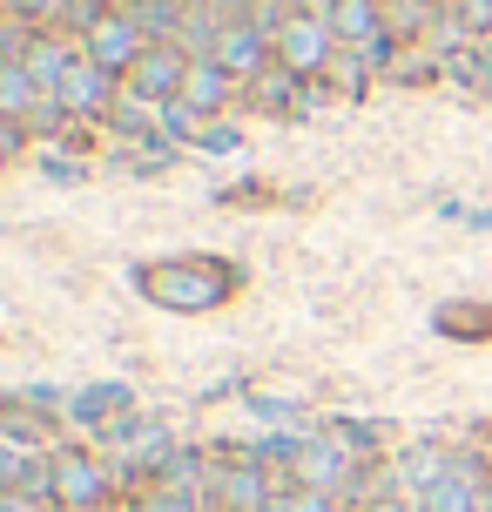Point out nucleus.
<instances>
[{"instance_id":"1","label":"nucleus","mask_w":492,"mask_h":512,"mask_svg":"<svg viewBox=\"0 0 492 512\" xmlns=\"http://www.w3.org/2000/svg\"><path fill=\"white\" fill-rule=\"evenodd\" d=\"M48 465H54V506H68V512L102 506L108 479H102V465L88 459V452H54Z\"/></svg>"},{"instance_id":"2","label":"nucleus","mask_w":492,"mask_h":512,"mask_svg":"<svg viewBox=\"0 0 492 512\" xmlns=\"http://www.w3.org/2000/svg\"><path fill=\"white\" fill-rule=\"evenodd\" d=\"M324 41H331V21H317V14H297V21H284V34H277V48H284V68L290 75H311V68H324Z\"/></svg>"},{"instance_id":"3","label":"nucleus","mask_w":492,"mask_h":512,"mask_svg":"<svg viewBox=\"0 0 492 512\" xmlns=\"http://www.w3.org/2000/svg\"><path fill=\"white\" fill-rule=\"evenodd\" d=\"M142 290L149 297H162V304H182V310H203L223 297V277H189V270H156V277H142Z\"/></svg>"},{"instance_id":"4","label":"nucleus","mask_w":492,"mask_h":512,"mask_svg":"<svg viewBox=\"0 0 492 512\" xmlns=\"http://www.w3.org/2000/svg\"><path fill=\"white\" fill-rule=\"evenodd\" d=\"M88 48H95V68H129V61H142V34L129 21H102Z\"/></svg>"},{"instance_id":"5","label":"nucleus","mask_w":492,"mask_h":512,"mask_svg":"<svg viewBox=\"0 0 492 512\" xmlns=\"http://www.w3.org/2000/svg\"><path fill=\"white\" fill-rule=\"evenodd\" d=\"M331 34H344V41H378V7L371 0H331Z\"/></svg>"},{"instance_id":"6","label":"nucleus","mask_w":492,"mask_h":512,"mask_svg":"<svg viewBox=\"0 0 492 512\" xmlns=\"http://www.w3.org/2000/svg\"><path fill=\"white\" fill-rule=\"evenodd\" d=\"M176 95L189 108H216V102H223V75H216V61H189V75H182Z\"/></svg>"},{"instance_id":"7","label":"nucleus","mask_w":492,"mask_h":512,"mask_svg":"<svg viewBox=\"0 0 492 512\" xmlns=\"http://www.w3.org/2000/svg\"><path fill=\"white\" fill-rule=\"evenodd\" d=\"M182 75H189V68H182V61H169V54H142V61H135V81H142L149 95H169V88H182Z\"/></svg>"},{"instance_id":"8","label":"nucleus","mask_w":492,"mask_h":512,"mask_svg":"<svg viewBox=\"0 0 492 512\" xmlns=\"http://www.w3.org/2000/svg\"><path fill=\"white\" fill-rule=\"evenodd\" d=\"M102 75H108V68H95V61L75 68V75H68V95H75L81 108H102Z\"/></svg>"},{"instance_id":"9","label":"nucleus","mask_w":492,"mask_h":512,"mask_svg":"<svg viewBox=\"0 0 492 512\" xmlns=\"http://www.w3.org/2000/svg\"><path fill=\"white\" fill-rule=\"evenodd\" d=\"M223 61H230V68H250V61H257V34H250V27H230V34H223Z\"/></svg>"},{"instance_id":"10","label":"nucleus","mask_w":492,"mask_h":512,"mask_svg":"<svg viewBox=\"0 0 492 512\" xmlns=\"http://www.w3.org/2000/svg\"><path fill=\"white\" fill-rule=\"evenodd\" d=\"M290 512H331V499L317 486H304V492H290Z\"/></svg>"},{"instance_id":"11","label":"nucleus","mask_w":492,"mask_h":512,"mask_svg":"<svg viewBox=\"0 0 492 512\" xmlns=\"http://www.w3.org/2000/svg\"><path fill=\"white\" fill-rule=\"evenodd\" d=\"M0 512H34V499H27V492H7V499H0Z\"/></svg>"},{"instance_id":"12","label":"nucleus","mask_w":492,"mask_h":512,"mask_svg":"<svg viewBox=\"0 0 492 512\" xmlns=\"http://www.w3.org/2000/svg\"><path fill=\"white\" fill-rule=\"evenodd\" d=\"M371 512H405V506H398V499H385V506H371Z\"/></svg>"}]
</instances>
